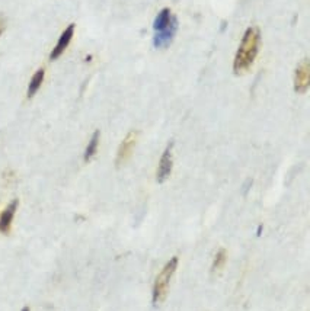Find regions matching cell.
Returning a JSON list of instances; mask_svg holds the SVG:
<instances>
[{
	"label": "cell",
	"instance_id": "obj_1",
	"mask_svg": "<svg viewBox=\"0 0 310 311\" xmlns=\"http://www.w3.org/2000/svg\"><path fill=\"white\" fill-rule=\"evenodd\" d=\"M261 31L256 26H249L245 31L240 45L236 51L235 61H233V72L235 75H245L260 52Z\"/></svg>",
	"mask_w": 310,
	"mask_h": 311
},
{
	"label": "cell",
	"instance_id": "obj_2",
	"mask_svg": "<svg viewBox=\"0 0 310 311\" xmlns=\"http://www.w3.org/2000/svg\"><path fill=\"white\" fill-rule=\"evenodd\" d=\"M178 262L179 259L174 256L171 261L168 262L163 269L161 271V274L156 276L154 279V285H153V305H159L162 301L165 299L166 294H168V289H169V284H171V279L174 276L175 271L178 268Z\"/></svg>",
	"mask_w": 310,
	"mask_h": 311
},
{
	"label": "cell",
	"instance_id": "obj_3",
	"mask_svg": "<svg viewBox=\"0 0 310 311\" xmlns=\"http://www.w3.org/2000/svg\"><path fill=\"white\" fill-rule=\"evenodd\" d=\"M172 149H174V141H171L168 144V147L165 149L163 154L161 157V162L158 166V172H156V180L159 183H163L168 180V177L172 173V167H174V159H172Z\"/></svg>",
	"mask_w": 310,
	"mask_h": 311
},
{
	"label": "cell",
	"instance_id": "obj_4",
	"mask_svg": "<svg viewBox=\"0 0 310 311\" xmlns=\"http://www.w3.org/2000/svg\"><path fill=\"white\" fill-rule=\"evenodd\" d=\"M310 86V63L307 58H303L298 63L294 73V90L297 93H306Z\"/></svg>",
	"mask_w": 310,
	"mask_h": 311
},
{
	"label": "cell",
	"instance_id": "obj_5",
	"mask_svg": "<svg viewBox=\"0 0 310 311\" xmlns=\"http://www.w3.org/2000/svg\"><path fill=\"white\" fill-rule=\"evenodd\" d=\"M137 140H138V131H130L125 138L123 140V143L118 147V153H117V166H121L124 163L128 162V159L133 154V150L136 147Z\"/></svg>",
	"mask_w": 310,
	"mask_h": 311
},
{
	"label": "cell",
	"instance_id": "obj_6",
	"mask_svg": "<svg viewBox=\"0 0 310 311\" xmlns=\"http://www.w3.org/2000/svg\"><path fill=\"white\" fill-rule=\"evenodd\" d=\"M73 35H75V24H70V25L63 31V34L60 35V38H59L56 47H54L53 51H51L50 60H57V58L62 55L63 52L66 51V48L69 47V44H70V41H72Z\"/></svg>",
	"mask_w": 310,
	"mask_h": 311
},
{
	"label": "cell",
	"instance_id": "obj_7",
	"mask_svg": "<svg viewBox=\"0 0 310 311\" xmlns=\"http://www.w3.org/2000/svg\"><path fill=\"white\" fill-rule=\"evenodd\" d=\"M178 31V19L175 21L174 24L168 26L166 29L159 31V32H154V37H153V45L156 48H166L172 41H174L175 34Z\"/></svg>",
	"mask_w": 310,
	"mask_h": 311
},
{
	"label": "cell",
	"instance_id": "obj_8",
	"mask_svg": "<svg viewBox=\"0 0 310 311\" xmlns=\"http://www.w3.org/2000/svg\"><path fill=\"white\" fill-rule=\"evenodd\" d=\"M18 205H19V201H18V199H13L12 202L0 214V233H2V234H9L11 227H12L15 212L18 210Z\"/></svg>",
	"mask_w": 310,
	"mask_h": 311
},
{
	"label": "cell",
	"instance_id": "obj_9",
	"mask_svg": "<svg viewBox=\"0 0 310 311\" xmlns=\"http://www.w3.org/2000/svg\"><path fill=\"white\" fill-rule=\"evenodd\" d=\"M175 21H176V16L171 12V9L165 8V9H162L161 12L158 13V16L154 18L153 29H154V32L163 31V29H166L171 24H174Z\"/></svg>",
	"mask_w": 310,
	"mask_h": 311
},
{
	"label": "cell",
	"instance_id": "obj_10",
	"mask_svg": "<svg viewBox=\"0 0 310 311\" xmlns=\"http://www.w3.org/2000/svg\"><path fill=\"white\" fill-rule=\"evenodd\" d=\"M44 77H45V70L44 69H38L37 72L34 73L31 82H29V86H28V93H26L28 99L35 96V93L39 90V87H41L42 82H44Z\"/></svg>",
	"mask_w": 310,
	"mask_h": 311
},
{
	"label": "cell",
	"instance_id": "obj_11",
	"mask_svg": "<svg viewBox=\"0 0 310 311\" xmlns=\"http://www.w3.org/2000/svg\"><path fill=\"white\" fill-rule=\"evenodd\" d=\"M99 138H100V133L96 130V131L92 134V137L89 140V144H87L86 150H85V156H83L85 162H89V160L96 154L98 146H99Z\"/></svg>",
	"mask_w": 310,
	"mask_h": 311
},
{
	"label": "cell",
	"instance_id": "obj_12",
	"mask_svg": "<svg viewBox=\"0 0 310 311\" xmlns=\"http://www.w3.org/2000/svg\"><path fill=\"white\" fill-rule=\"evenodd\" d=\"M224 262H226V250L220 249L217 253H216V256H214V261H213L211 271H213V272H216V271L222 269V268H223Z\"/></svg>",
	"mask_w": 310,
	"mask_h": 311
},
{
	"label": "cell",
	"instance_id": "obj_13",
	"mask_svg": "<svg viewBox=\"0 0 310 311\" xmlns=\"http://www.w3.org/2000/svg\"><path fill=\"white\" fill-rule=\"evenodd\" d=\"M5 28H6V19L0 15V35L5 32Z\"/></svg>",
	"mask_w": 310,
	"mask_h": 311
},
{
	"label": "cell",
	"instance_id": "obj_14",
	"mask_svg": "<svg viewBox=\"0 0 310 311\" xmlns=\"http://www.w3.org/2000/svg\"><path fill=\"white\" fill-rule=\"evenodd\" d=\"M22 311H29V307H24V308H22Z\"/></svg>",
	"mask_w": 310,
	"mask_h": 311
}]
</instances>
